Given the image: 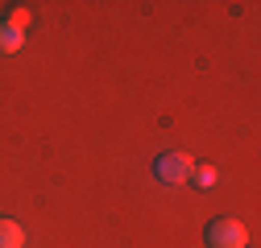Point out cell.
<instances>
[{"mask_svg": "<svg viewBox=\"0 0 261 248\" xmlns=\"http://www.w3.org/2000/svg\"><path fill=\"white\" fill-rule=\"evenodd\" d=\"M207 244L212 248H249V232L241 220H212L207 224Z\"/></svg>", "mask_w": 261, "mask_h": 248, "instance_id": "obj_1", "label": "cell"}, {"mask_svg": "<svg viewBox=\"0 0 261 248\" xmlns=\"http://www.w3.org/2000/svg\"><path fill=\"white\" fill-rule=\"evenodd\" d=\"M191 170H195V162L187 158V153H162L158 158V166H153V174H158V182H166V186H178V182H187L191 178Z\"/></svg>", "mask_w": 261, "mask_h": 248, "instance_id": "obj_2", "label": "cell"}, {"mask_svg": "<svg viewBox=\"0 0 261 248\" xmlns=\"http://www.w3.org/2000/svg\"><path fill=\"white\" fill-rule=\"evenodd\" d=\"M25 46V29H17L13 21L0 17V54H17Z\"/></svg>", "mask_w": 261, "mask_h": 248, "instance_id": "obj_3", "label": "cell"}, {"mask_svg": "<svg viewBox=\"0 0 261 248\" xmlns=\"http://www.w3.org/2000/svg\"><path fill=\"white\" fill-rule=\"evenodd\" d=\"M0 248H25V232H21V224L5 220V215H0Z\"/></svg>", "mask_w": 261, "mask_h": 248, "instance_id": "obj_4", "label": "cell"}, {"mask_svg": "<svg viewBox=\"0 0 261 248\" xmlns=\"http://www.w3.org/2000/svg\"><path fill=\"white\" fill-rule=\"evenodd\" d=\"M191 178L199 182V186H216V170H212V166H195V170H191Z\"/></svg>", "mask_w": 261, "mask_h": 248, "instance_id": "obj_5", "label": "cell"}, {"mask_svg": "<svg viewBox=\"0 0 261 248\" xmlns=\"http://www.w3.org/2000/svg\"><path fill=\"white\" fill-rule=\"evenodd\" d=\"M29 17H34V13H29V9H25V5H13V13H9V17H5V21H13V25H17V29H25V25H29Z\"/></svg>", "mask_w": 261, "mask_h": 248, "instance_id": "obj_6", "label": "cell"}]
</instances>
